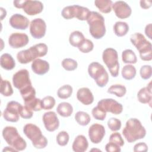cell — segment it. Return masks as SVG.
<instances>
[{
  "instance_id": "1",
  "label": "cell",
  "mask_w": 152,
  "mask_h": 152,
  "mask_svg": "<svg viewBox=\"0 0 152 152\" xmlns=\"http://www.w3.org/2000/svg\"><path fill=\"white\" fill-rule=\"evenodd\" d=\"M122 134L126 141L131 143L144 138L146 135V130L138 119L130 118L126 122Z\"/></svg>"
},
{
  "instance_id": "2",
  "label": "cell",
  "mask_w": 152,
  "mask_h": 152,
  "mask_svg": "<svg viewBox=\"0 0 152 152\" xmlns=\"http://www.w3.org/2000/svg\"><path fill=\"white\" fill-rule=\"evenodd\" d=\"M48 46L43 43L36 44L29 49L18 52L17 54L18 61L22 64H26L37 58L45 56L48 53Z\"/></svg>"
},
{
  "instance_id": "3",
  "label": "cell",
  "mask_w": 152,
  "mask_h": 152,
  "mask_svg": "<svg viewBox=\"0 0 152 152\" xmlns=\"http://www.w3.org/2000/svg\"><path fill=\"white\" fill-rule=\"evenodd\" d=\"M87 21L89 26V32L93 37L100 39L104 36L106 27L103 15L96 11H90Z\"/></svg>"
},
{
  "instance_id": "4",
  "label": "cell",
  "mask_w": 152,
  "mask_h": 152,
  "mask_svg": "<svg viewBox=\"0 0 152 152\" xmlns=\"http://www.w3.org/2000/svg\"><path fill=\"white\" fill-rule=\"evenodd\" d=\"M132 44L138 50L140 58L142 61H150L152 59V45L140 33H135L130 37Z\"/></svg>"
},
{
  "instance_id": "5",
  "label": "cell",
  "mask_w": 152,
  "mask_h": 152,
  "mask_svg": "<svg viewBox=\"0 0 152 152\" xmlns=\"http://www.w3.org/2000/svg\"><path fill=\"white\" fill-rule=\"evenodd\" d=\"M2 134L6 142L17 151L26 149L27 143L24 138L20 135L15 127L7 126L3 129Z\"/></svg>"
},
{
  "instance_id": "6",
  "label": "cell",
  "mask_w": 152,
  "mask_h": 152,
  "mask_svg": "<svg viewBox=\"0 0 152 152\" xmlns=\"http://www.w3.org/2000/svg\"><path fill=\"white\" fill-rule=\"evenodd\" d=\"M23 132L26 136L30 140L33 145L37 149H42L48 145V140L42 134V132L37 125L33 124H27L23 128Z\"/></svg>"
},
{
  "instance_id": "7",
  "label": "cell",
  "mask_w": 152,
  "mask_h": 152,
  "mask_svg": "<svg viewBox=\"0 0 152 152\" xmlns=\"http://www.w3.org/2000/svg\"><path fill=\"white\" fill-rule=\"evenodd\" d=\"M88 73L100 87H104L108 83L109 75L104 66L99 62H91L88 67Z\"/></svg>"
},
{
  "instance_id": "8",
  "label": "cell",
  "mask_w": 152,
  "mask_h": 152,
  "mask_svg": "<svg viewBox=\"0 0 152 152\" xmlns=\"http://www.w3.org/2000/svg\"><path fill=\"white\" fill-rule=\"evenodd\" d=\"M102 59L103 62L109 69L111 75L113 77H117L119 75V69L117 51L111 48L104 49L103 52Z\"/></svg>"
},
{
  "instance_id": "9",
  "label": "cell",
  "mask_w": 152,
  "mask_h": 152,
  "mask_svg": "<svg viewBox=\"0 0 152 152\" xmlns=\"http://www.w3.org/2000/svg\"><path fill=\"white\" fill-rule=\"evenodd\" d=\"M90 13V11L88 8L78 5H73L64 7L62 10L61 15L66 20L75 17L79 20L85 21L87 20Z\"/></svg>"
},
{
  "instance_id": "10",
  "label": "cell",
  "mask_w": 152,
  "mask_h": 152,
  "mask_svg": "<svg viewBox=\"0 0 152 152\" xmlns=\"http://www.w3.org/2000/svg\"><path fill=\"white\" fill-rule=\"evenodd\" d=\"M21 106V104L16 101L9 102L2 113L4 119L11 122H17L18 121Z\"/></svg>"
},
{
  "instance_id": "11",
  "label": "cell",
  "mask_w": 152,
  "mask_h": 152,
  "mask_svg": "<svg viewBox=\"0 0 152 152\" xmlns=\"http://www.w3.org/2000/svg\"><path fill=\"white\" fill-rule=\"evenodd\" d=\"M12 83L14 86L19 90L31 86L28 70L22 69L15 72L12 77Z\"/></svg>"
},
{
  "instance_id": "12",
  "label": "cell",
  "mask_w": 152,
  "mask_h": 152,
  "mask_svg": "<svg viewBox=\"0 0 152 152\" xmlns=\"http://www.w3.org/2000/svg\"><path fill=\"white\" fill-rule=\"evenodd\" d=\"M97 106L107 112H110L114 115H119L122 112V105L113 99H103L97 103Z\"/></svg>"
},
{
  "instance_id": "13",
  "label": "cell",
  "mask_w": 152,
  "mask_h": 152,
  "mask_svg": "<svg viewBox=\"0 0 152 152\" xmlns=\"http://www.w3.org/2000/svg\"><path fill=\"white\" fill-rule=\"evenodd\" d=\"M46 31L45 21L40 18L33 19L30 24V33L31 36L36 39H40L45 36Z\"/></svg>"
},
{
  "instance_id": "14",
  "label": "cell",
  "mask_w": 152,
  "mask_h": 152,
  "mask_svg": "<svg viewBox=\"0 0 152 152\" xmlns=\"http://www.w3.org/2000/svg\"><path fill=\"white\" fill-rule=\"evenodd\" d=\"M46 129L49 132H53L59 126V121L55 112L49 111L45 112L42 118Z\"/></svg>"
},
{
  "instance_id": "15",
  "label": "cell",
  "mask_w": 152,
  "mask_h": 152,
  "mask_svg": "<svg viewBox=\"0 0 152 152\" xmlns=\"http://www.w3.org/2000/svg\"><path fill=\"white\" fill-rule=\"evenodd\" d=\"M105 135V128L103 125L99 124L91 125L88 129V137L94 144H99L102 141Z\"/></svg>"
},
{
  "instance_id": "16",
  "label": "cell",
  "mask_w": 152,
  "mask_h": 152,
  "mask_svg": "<svg viewBox=\"0 0 152 152\" xmlns=\"http://www.w3.org/2000/svg\"><path fill=\"white\" fill-rule=\"evenodd\" d=\"M112 8L114 11L116 16L121 19L128 18L132 13L130 6L126 2L122 1H116L113 4Z\"/></svg>"
},
{
  "instance_id": "17",
  "label": "cell",
  "mask_w": 152,
  "mask_h": 152,
  "mask_svg": "<svg viewBox=\"0 0 152 152\" xmlns=\"http://www.w3.org/2000/svg\"><path fill=\"white\" fill-rule=\"evenodd\" d=\"M29 42L28 36L23 33H13L8 38L10 46L14 49H19L26 46Z\"/></svg>"
},
{
  "instance_id": "18",
  "label": "cell",
  "mask_w": 152,
  "mask_h": 152,
  "mask_svg": "<svg viewBox=\"0 0 152 152\" xmlns=\"http://www.w3.org/2000/svg\"><path fill=\"white\" fill-rule=\"evenodd\" d=\"M23 10L27 15H35L42 12L43 4L39 1L26 0Z\"/></svg>"
},
{
  "instance_id": "19",
  "label": "cell",
  "mask_w": 152,
  "mask_h": 152,
  "mask_svg": "<svg viewBox=\"0 0 152 152\" xmlns=\"http://www.w3.org/2000/svg\"><path fill=\"white\" fill-rule=\"evenodd\" d=\"M9 23L14 28L26 30L28 27L29 20L26 17L20 14H15L10 17Z\"/></svg>"
},
{
  "instance_id": "20",
  "label": "cell",
  "mask_w": 152,
  "mask_h": 152,
  "mask_svg": "<svg viewBox=\"0 0 152 152\" xmlns=\"http://www.w3.org/2000/svg\"><path fill=\"white\" fill-rule=\"evenodd\" d=\"M32 71L36 74L42 75L46 74L49 70V64L45 60L37 58L32 62Z\"/></svg>"
},
{
  "instance_id": "21",
  "label": "cell",
  "mask_w": 152,
  "mask_h": 152,
  "mask_svg": "<svg viewBox=\"0 0 152 152\" xmlns=\"http://www.w3.org/2000/svg\"><path fill=\"white\" fill-rule=\"evenodd\" d=\"M77 98L84 105H89L94 101V96L91 90L87 87H82L77 92Z\"/></svg>"
},
{
  "instance_id": "22",
  "label": "cell",
  "mask_w": 152,
  "mask_h": 152,
  "mask_svg": "<svg viewBox=\"0 0 152 152\" xmlns=\"http://www.w3.org/2000/svg\"><path fill=\"white\" fill-rule=\"evenodd\" d=\"M138 100L143 104H148L151 106L152 94L151 83L147 87L141 88L137 93Z\"/></svg>"
},
{
  "instance_id": "23",
  "label": "cell",
  "mask_w": 152,
  "mask_h": 152,
  "mask_svg": "<svg viewBox=\"0 0 152 152\" xmlns=\"http://www.w3.org/2000/svg\"><path fill=\"white\" fill-rule=\"evenodd\" d=\"M88 147V142L83 135H77L72 145V148L74 151L75 152H84L86 151Z\"/></svg>"
},
{
  "instance_id": "24",
  "label": "cell",
  "mask_w": 152,
  "mask_h": 152,
  "mask_svg": "<svg viewBox=\"0 0 152 152\" xmlns=\"http://www.w3.org/2000/svg\"><path fill=\"white\" fill-rule=\"evenodd\" d=\"M1 66L6 70H12L15 66V62L12 56L7 53H3L0 58Z\"/></svg>"
},
{
  "instance_id": "25",
  "label": "cell",
  "mask_w": 152,
  "mask_h": 152,
  "mask_svg": "<svg viewBox=\"0 0 152 152\" xmlns=\"http://www.w3.org/2000/svg\"><path fill=\"white\" fill-rule=\"evenodd\" d=\"M57 113L62 117H69L73 112L72 106L68 102H61L56 107Z\"/></svg>"
},
{
  "instance_id": "26",
  "label": "cell",
  "mask_w": 152,
  "mask_h": 152,
  "mask_svg": "<svg viewBox=\"0 0 152 152\" xmlns=\"http://www.w3.org/2000/svg\"><path fill=\"white\" fill-rule=\"evenodd\" d=\"M85 37L83 34L80 31H74L69 37V42L71 45L74 47H78L85 40Z\"/></svg>"
},
{
  "instance_id": "27",
  "label": "cell",
  "mask_w": 152,
  "mask_h": 152,
  "mask_svg": "<svg viewBox=\"0 0 152 152\" xmlns=\"http://www.w3.org/2000/svg\"><path fill=\"white\" fill-rule=\"evenodd\" d=\"M129 31V26L126 22L117 21L113 26L114 33L118 37L125 36Z\"/></svg>"
},
{
  "instance_id": "28",
  "label": "cell",
  "mask_w": 152,
  "mask_h": 152,
  "mask_svg": "<svg viewBox=\"0 0 152 152\" xmlns=\"http://www.w3.org/2000/svg\"><path fill=\"white\" fill-rule=\"evenodd\" d=\"M94 4L100 12L107 14L112 11L113 2L111 0H96Z\"/></svg>"
},
{
  "instance_id": "29",
  "label": "cell",
  "mask_w": 152,
  "mask_h": 152,
  "mask_svg": "<svg viewBox=\"0 0 152 152\" xmlns=\"http://www.w3.org/2000/svg\"><path fill=\"white\" fill-rule=\"evenodd\" d=\"M136 68L131 64H128L124 66L121 71L122 77L126 80H131L134 78L136 75Z\"/></svg>"
},
{
  "instance_id": "30",
  "label": "cell",
  "mask_w": 152,
  "mask_h": 152,
  "mask_svg": "<svg viewBox=\"0 0 152 152\" xmlns=\"http://www.w3.org/2000/svg\"><path fill=\"white\" fill-rule=\"evenodd\" d=\"M122 60L125 64H134L137 62V58L133 50L126 49L122 53Z\"/></svg>"
},
{
  "instance_id": "31",
  "label": "cell",
  "mask_w": 152,
  "mask_h": 152,
  "mask_svg": "<svg viewBox=\"0 0 152 152\" xmlns=\"http://www.w3.org/2000/svg\"><path fill=\"white\" fill-rule=\"evenodd\" d=\"M107 93L115 94L118 97H122L126 94V88L122 84H113L108 88Z\"/></svg>"
},
{
  "instance_id": "32",
  "label": "cell",
  "mask_w": 152,
  "mask_h": 152,
  "mask_svg": "<svg viewBox=\"0 0 152 152\" xmlns=\"http://www.w3.org/2000/svg\"><path fill=\"white\" fill-rule=\"evenodd\" d=\"M75 119L80 125L86 126L90 123L91 118L87 113L83 111H78L75 115Z\"/></svg>"
},
{
  "instance_id": "33",
  "label": "cell",
  "mask_w": 152,
  "mask_h": 152,
  "mask_svg": "<svg viewBox=\"0 0 152 152\" xmlns=\"http://www.w3.org/2000/svg\"><path fill=\"white\" fill-rule=\"evenodd\" d=\"M73 89L71 86L65 84L59 87L57 91V95L61 99H66L71 97L72 94Z\"/></svg>"
},
{
  "instance_id": "34",
  "label": "cell",
  "mask_w": 152,
  "mask_h": 152,
  "mask_svg": "<svg viewBox=\"0 0 152 152\" xmlns=\"http://www.w3.org/2000/svg\"><path fill=\"white\" fill-rule=\"evenodd\" d=\"M20 93L24 101V102H28L36 97V90L32 86H28L21 90Z\"/></svg>"
},
{
  "instance_id": "35",
  "label": "cell",
  "mask_w": 152,
  "mask_h": 152,
  "mask_svg": "<svg viewBox=\"0 0 152 152\" xmlns=\"http://www.w3.org/2000/svg\"><path fill=\"white\" fill-rule=\"evenodd\" d=\"M0 92L5 97L11 96L14 93L10 82L7 80H3L2 77L1 80Z\"/></svg>"
},
{
  "instance_id": "36",
  "label": "cell",
  "mask_w": 152,
  "mask_h": 152,
  "mask_svg": "<svg viewBox=\"0 0 152 152\" xmlns=\"http://www.w3.org/2000/svg\"><path fill=\"white\" fill-rule=\"evenodd\" d=\"M25 106L28 107L33 111H40L42 109V100L39 98H34L28 102H24Z\"/></svg>"
},
{
  "instance_id": "37",
  "label": "cell",
  "mask_w": 152,
  "mask_h": 152,
  "mask_svg": "<svg viewBox=\"0 0 152 152\" xmlns=\"http://www.w3.org/2000/svg\"><path fill=\"white\" fill-rule=\"evenodd\" d=\"M62 67L66 71H71L75 70L78 66L77 62L71 58H65L62 61Z\"/></svg>"
},
{
  "instance_id": "38",
  "label": "cell",
  "mask_w": 152,
  "mask_h": 152,
  "mask_svg": "<svg viewBox=\"0 0 152 152\" xmlns=\"http://www.w3.org/2000/svg\"><path fill=\"white\" fill-rule=\"evenodd\" d=\"M55 99L53 97L48 96L42 99V107L44 110H50L52 109L55 104Z\"/></svg>"
},
{
  "instance_id": "39",
  "label": "cell",
  "mask_w": 152,
  "mask_h": 152,
  "mask_svg": "<svg viewBox=\"0 0 152 152\" xmlns=\"http://www.w3.org/2000/svg\"><path fill=\"white\" fill-rule=\"evenodd\" d=\"M69 139V136L68 132L65 131H62L58 134L56 140L58 145L60 146H65L68 144Z\"/></svg>"
},
{
  "instance_id": "40",
  "label": "cell",
  "mask_w": 152,
  "mask_h": 152,
  "mask_svg": "<svg viewBox=\"0 0 152 152\" xmlns=\"http://www.w3.org/2000/svg\"><path fill=\"white\" fill-rule=\"evenodd\" d=\"M94 48L93 43L89 39H85V40L81 43L80 46L78 47L79 50L84 53H87L91 52Z\"/></svg>"
},
{
  "instance_id": "41",
  "label": "cell",
  "mask_w": 152,
  "mask_h": 152,
  "mask_svg": "<svg viewBox=\"0 0 152 152\" xmlns=\"http://www.w3.org/2000/svg\"><path fill=\"white\" fill-rule=\"evenodd\" d=\"M91 113L94 118L99 121H103L106 117V112L98 106L93 107L91 111Z\"/></svg>"
},
{
  "instance_id": "42",
  "label": "cell",
  "mask_w": 152,
  "mask_h": 152,
  "mask_svg": "<svg viewBox=\"0 0 152 152\" xmlns=\"http://www.w3.org/2000/svg\"><path fill=\"white\" fill-rule=\"evenodd\" d=\"M121 121L115 118H111L107 121V126L112 131H119L121 128Z\"/></svg>"
},
{
  "instance_id": "43",
  "label": "cell",
  "mask_w": 152,
  "mask_h": 152,
  "mask_svg": "<svg viewBox=\"0 0 152 152\" xmlns=\"http://www.w3.org/2000/svg\"><path fill=\"white\" fill-rule=\"evenodd\" d=\"M140 74L143 80H148L151 77L152 68L150 65H145L141 67Z\"/></svg>"
},
{
  "instance_id": "44",
  "label": "cell",
  "mask_w": 152,
  "mask_h": 152,
  "mask_svg": "<svg viewBox=\"0 0 152 152\" xmlns=\"http://www.w3.org/2000/svg\"><path fill=\"white\" fill-rule=\"evenodd\" d=\"M109 142L114 143L119 147H122L124 145V141L119 132L112 133L109 137Z\"/></svg>"
},
{
  "instance_id": "45",
  "label": "cell",
  "mask_w": 152,
  "mask_h": 152,
  "mask_svg": "<svg viewBox=\"0 0 152 152\" xmlns=\"http://www.w3.org/2000/svg\"><path fill=\"white\" fill-rule=\"evenodd\" d=\"M19 113H20V116L22 118L26 119L31 118L33 115V110H31L26 106H22V105L20 107Z\"/></svg>"
},
{
  "instance_id": "46",
  "label": "cell",
  "mask_w": 152,
  "mask_h": 152,
  "mask_svg": "<svg viewBox=\"0 0 152 152\" xmlns=\"http://www.w3.org/2000/svg\"><path fill=\"white\" fill-rule=\"evenodd\" d=\"M105 150L107 152H120L121 151V147L110 142L106 145Z\"/></svg>"
},
{
  "instance_id": "47",
  "label": "cell",
  "mask_w": 152,
  "mask_h": 152,
  "mask_svg": "<svg viewBox=\"0 0 152 152\" xmlns=\"http://www.w3.org/2000/svg\"><path fill=\"white\" fill-rule=\"evenodd\" d=\"M148 150L147 145L143 142H140L136 144L134 147V151L135 152H146Z\"/></svg>"
},
{
  "instance_id": "48",
  "label": "cell",
  "mask_w": 152,
  "mask_h": 152,
  "mask_svg": "<svg viewBox=\"0 0 152 152\" xmlns=\"http://www.w3.org/2000/svg\"><path fill=\"white\" fill-rule=\"evenodd\" d=\"M140 7L143 9H148L150 7H151L152 5V1H140Z\"/></svg>"
},
{
  "instance_id": "49",
  "label": "cell",
  "mask_w": 152,
  "mask_h": 152,
  "mask_svg": "<svg viewBox=\"0 0 152 152\" xmlns=\"http://www.w3.org/2000/svg\"><path fill=\"white\" fill-rule=\"evenodd\" d=\"M26 0H16L13 1L14 6L17 8H22L24 7V4Z\"/></svg>"
},
{
  "instance_id": "50",
  "label": "cell",
  "mask_w": 152,
  "mask_h": 152,
  "mask_svg": "<svg viewBox=\"0 0 152 152\" xmlns=\"http://www.w3.org/2000/svg\"><path fill=\"white\" fill-rule=\"evenodd\" d=\"M145 33L146 36L150 39H152V37H151V23L148 24V25H147L145 26Z\"/></svg>"
},
{
  "instance_id": "51",
  "label": "cell",
  "mask_w": 152,
  "mask_h": 152,
  "mask_svg": "<svg viewBox=\"0 0 152 152\" xmlns=\"http://www.w3.org/2000/svg\"><path fill=\"white\" fill-rule=\"evenodd\" d=\"M0 10H1V20H2L4 18H5L7 15V11L5 9L3 8L2 7L0 8Z\"/></svg>"
},
{
  "instance_id": "52",
  "label": "cell",
  "mask_w": 152,
  "mask_h": 152,
  "mask_svg": "<svg viewBox=\"0 0 152 152\" xmlns=\"http://www.w3.org/2000/svg\"><path fill=\"white\" fill-rule=\"evenodd\" d=\"M17 151L15 149H14V148H12V147H5L3 150H2V151L4 152V151Z\"/></svg>"
}]
</instances>
